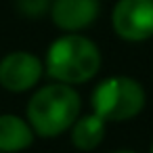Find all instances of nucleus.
Masks as SVG:
<instances>
[{
    "mask_svg": "<svg viewBox=\"0 0 153 153\" xmlns=\"http://www.w3.org/2000/svg\"><path fill=\"white\" fill-rule=\"evenodd\" d=\"M82 99L74 86L67 84H46L38 88L27 103V124L34 134L42 138H53L67 132L80 117Z\"/></svg>",
    "mask_w": 153,
    "mask_h": 153,
    "instance_id": "nucleus-1",
    "label": "nucleus"
},
{
    "mask_svg": "<svg viewBox=\"0 0 153 153\" xmlns=\"http://www.w3.org/2000/svg\"><path fill=\"white\" fill-rule=\"evenodd\" d=\"M44 65L46 74L59 84H84L101 69V51L82 34H65L48 46Z\"/></svg>",
    "mask_w": 153,
    "mask_h": 153,
    "instance_id": "nucleus-2",
    "label": "nucleus"
},
{
    "mask_svg": "<svg viewBox=\"0 0 153 153\" xmlns=\"http://www.w3.org/2000/svg\"><path fill=\"white\" fill-rule=\"evenodd\" d=\"M145 88L130 76H111L92 90V113L105 122H126L145 109Z\"/></svg>",
    "mask_w": 153,
    "mask_h": 153,
    "instance_id": "nucleus-3",
    "label": "nucleus"
},
{
    "mask_svg": "<svg viewBox=\"0 0 153 153\" xmlns=\"http://www.w3.org/2000/svg\"><path fill=\"white\" fill-rule=\"evenodd\" d=\"M111 25L126 42L153 38V0H117L111 13Z\"/></svg>",
    "mask_w": 153,
    "mask_h": 153,
    "instance_id": "nucleus-4",
    "label": "nucleus"
},
{
    "mask_svg": "<svg viewBox=\"0 0 153 153\" xmlns=\"http://www.w3.org/2000/svg\"><path fill=\"white\" fill-rule=\"evenodd\" d=\"M44 71V63L25 51L9 53L0 59V86L9 92H25L34 88Z\"/></svg>",
    "mask_w": 153,
    "mask_h": 153,
    "instance_id": "nucleus-5",
    "label": "nucleus"
},
{
    "mask_svg": "<svg viewBox=\"0 0 153 153\" xmlns=\"http://www.w3.org/2000/svg\"><path fill=\"white\" fill-rule=\"evenodd\" d=\"M99 0H53L51 19L65 34H78L99 17Z\"/></svg>",
    "mask_w": 153,
    "mask_h": 153,
    "instance_id": "nucleus-6",
    "label": "nucleus"
},
{
    "mask_svg": "<svg viewBox=\"0 0 153 153\" xmlns=\"http://www.w3.org/2000/svg\"><path fill=\"white\" fill-rule=\"evenodd\" d=\"M34 130L27 124V120L2 113L0 115V153H17L27 149L34 143Z\"/></svg>",
    "mask_w": 153,
    "mask_h": 153,
    "instance_id": "nucleus-7",
    "label": "nucleus"
},
{
    "mask_svg": "<svg viewBox=\"0 0 153 153\" xmlns=\"http://www.w3.org/2000/svg\"><path fill=\"white\" fill-rule=\"evenodd\" d=\"M105 120L99 117L97 113H88V115H80L74 126L69 128L71 130V143L76 149L80 151H92L97 149L103 138H105Z\"/></svg>",
    "mask_w": 153,
    "mask_h": 153,
    "instance_id": "nucleus-8",
    "label": "nucleus"
},
{
    "mask_svg": "<svg viewBox=\"0 0 153 153\" xmlns=\"http://www.w3.org/2000/svg\"><path fill=\"white\" fill-rule=\"evenodd\" d=\"M53 0H17V9L21 15L30 17V19H38L44 17L51 11Z\"/></svg>",
    "mask_w": 153,
    "mask_h": 153,
    "instance_id": "nucleus-9",
    "label": "nucleus"
},
{
    "mask_svg": "<svg viewBox=\"0 0 153 153\" xmlns=\"http://www.w3.org/2000/svg\"><path fill=\"white\" fill-rule=\"evenodd\" d=\"M111 153H138V151H132V149H117V151H111Z\"/></svg>",
    "mask_w": 153,
    "mask_h": 153,
    "instance_id": "nucleus-10",
    "label": "nucleus"
},
{
    "mask_svg": "<svg viewBox=\"0 0 153 153\" xmlns=\"http://www.w3.org/2000/svg\"><path fill=\"white\" fill-rule=\"evenodd\" d=\"M149 153H153V145H151V149H149Z\"/></svg>",
    "mask_w": 153,
    "mask_h": 153,
    "instance_id": "nucleus-11",
    "label": "nucleus"
}]
</instances>
